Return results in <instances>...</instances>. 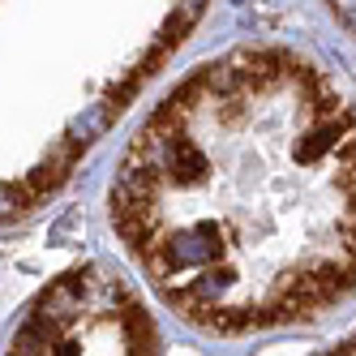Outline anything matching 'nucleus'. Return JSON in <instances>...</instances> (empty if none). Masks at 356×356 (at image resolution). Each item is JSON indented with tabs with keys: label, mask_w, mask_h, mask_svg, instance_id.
<instances>
[]
</instances>
